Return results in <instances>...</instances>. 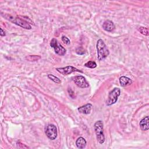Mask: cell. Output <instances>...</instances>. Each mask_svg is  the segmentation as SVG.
<instances>
[{
	"instance_id": "1",
	"label": "cell",
	"mask_w": 149,
	"mask_h": 149,
	"mask_svg": "<svg viewBox=\"0 0 149 149\" xmlns=\"http://www.w3.org/2000/svg\"><path fill=\"white\" fill-rule=\"evenodd\" d=\"M97 58L98 61H102L109 54V49L102 39H99L97 42Z\"/></svg>"
},
{
	"instance_id": "2",
	"label": "cell",
	"mask_w": 149,
	"mask_h": 149,
	"mask_svg": "<svg viewBox=\"0 0 149 149\" xmlns=\"http://www.w3.org/2000/svg\"><path fill=\"white\" fill-rule=\"evenodd\" d=\"M94 129L97 141L99 143L103 144L105 141V136L104 134V123L102 121H97L94 125Z\"/></svg>"
},
{
	"instance_id": "3",
	"label": "cell",
	"mask_w": 149,
	"mask_h": 149,
	"mask_svg": "<svg viewBox=\"0 0 149 149\" xmlns=\"http://www.w3.org/2000/svg\"><path fill=\"white\" fill-rule=\"evenodd\" d=\"M3 16L6 19L10 20L14 24H15L22 28H24L25 29H29V30L31 29V26L29 24V23L23 19H21L19 17H13V16H9V15H8V16L5 15Z\"/></svg>"
},
{
	"instance_id": "4",
	"label": "cell",
	"mask_w": 149,
	"mask_h": 149,
	"mask_svg": "<svg viewBox=\"0 0 149 149\" xmlns=\"http://www.w3.org/2000/svg\"><path fill=\"white\" fill-rule=\"evenodd\" d=\"M120 94V90L119 88L115 87L108 94V99L107 101V105L111 106L115 104Z\"/></svg>"
},
{
	"instance_id": "5",
	"label": "cell",
	"mask_w": 149,
	"mask_h": 149,
	"mask_svg": "<svg viewBox=\"0 0 149 149\" xmlns=\"http://www.w3.org/2000/svg\"><path fill=\"white\" fill-rule=\"evenodd\" d=\"M50 45L52 48H53L54 49L55 52L60 55V56H63L66 54V49L61 45L60 44L58 40L56 38H52L51 41L50 42Z\"/></svg>"
},
{
	"instance_id": "6",
	"label": "cell",
	"mask_w": 149,
	"mask_h": 149,
	"mask_svg": "<svg viewBox=\"0 0 149 149\" xmlns=\"http://www.w3.org/2000/svg\"><path fill=\"white\" fill-rule=\"evenodd\" d=\"M45 133L50 140H55L58 135L56 127L53 124L48 125L45 128Z\"/></svg>"
},
{
	"instance_id": "7",
	"label": "cell",
	"mask_w": 149,
	"mask_h": 149,
	"mask_svg": "<svg viewBox=\"0 0 149 149\" xmlns=\"http://www.w3.org/2000/svg\"><path fill=\"white\" fill-rule=\"evenodd\" d=\"M73 80L77 86L80 88H87L89 87V84L83 76H76L73 77Z\"/></svg>"
},
{
	"instance_id": "8",
	"label": "cell",
	"mask_w": 149,
	"mask_h": 149,
	"mask_svg": "<svg viewBox=\"0 0 149 149\" xmlns=\"http://www.w3.org/2000/svg\"><path fill=\"white\" fill-rule=\"evenodd\" d=\"M56 70L59 73H60L61 74H63L64 76L68 75L74 72H79L83 73V72L81 70H79L77 68H76L73 66H65L63 68H56Z\"/></svg>"
},
{
	"instance_id": "9",
	"label": "cell",
	"mask_w": 149,
	"mask_h": 149,
	"mask_svg": "<svg viewBox=\"0 0 149 149\" xmlns=\"http://www.w3.org/2000/svg\"><path fill=\"white\" fill-rule=\"evenodd\" d=\"M102 28L104 30L111 32L115 29V24L111 20H107L103 23Z\"/></svg>"
},
{
	"instance_id": "10",
	"label": "cell",
	"mask_w": 149,
	"mask_h": 149,
	"mask_svg": "<svg viewBox=\"0 0 149 149\" xmlns=\"http://www.w3.org/2000/svg\"><path fill=\"white\" fill-rule=\"evenodd\" d=\"M91 108H92V105L91 104L88 103V104H87L84 105H83V106H81V107H79L77 108V110L81 113L87 115V114H89L90 113Z\"/></svg>"
},
{
	"instance_id": "11",
	"label": "cell",
	"mask_w": 149,
	"mask_h": 149,
	"mask_svg": "<svg viewBox=\"0 0 149 149\" xmlns=\"http://www.w3.org/2000/svg\"><path fill=\"white\" fill-rule=\"evenodd\" d=\"M148 120H149L148 116H147L140 120V122L139 123V125H140V128L142 130L146 131V130H148V129H149Z\"/></svg>"
},
{
	"instance_id": "12",
	"label": "cell",
	"mask_w": 149,
	"mask_h": 149,
	"mask_svg": "<svg viewBox=\"0 0 149 149\" xmlns=\"http://www.w3.org/2000/svg\"><path fill=\"white\" fill-rule=\"evenodd\" d=\"M119 83L121 87H124L130 85L132 83V80L126 76H121L119 78Z\"/></svg>"
},
{
	"instance_id": "13",
	"label": "cell",
	"mask_w": 149,
	"mask_h": 149,
	"mask_svg": "<svg viewBox=\"0 0 149 149\" xmlns=\"http://www.w3.org/2000/svg\"><path fill=\"white\" fill-rule=\"evenodd\" d=\"M86 144H87L86 140H85V139H84L82 137H79L76 141V145L77 147L79 149L84 148L86 146Z\"/></svg>"
},
{
	"instance_id": "14",
	"label": "cell",
	"mask_w": 149,
	"mask_h": 149,
	"mask_svg": "<svg viewBox=\"0 0 149 149\" xmlns=\"http://www.w3.org/2000/svg\"><path fill=\"white\" fill-rule=\"evenodd\" d=\"M48 77L50 80H51L52 81H53L54 83H55L59 84V83H61V80H60L58 77H56L55 76H54V75L52 74H48Z\"/></svg>"
},
{
	"instance_id": "15",
	"label": "cell",
	"mask_w": 149,
	"mask_h": 149,
	"mask_svg": "<svg viewBox=\"0 0 149 149\" xmlns=\"http://www.w3.org/2000/svg\"><path fill=\"white\" fill-rule=\"evenodd\" d=\"M41 58L39 55H29L26 57V59L29 61H37Z\"/></svg>"
},
{
	"instance_id": "16",
	"label": "cell",
	"mask_w": 149,
	"mask_h": 149,
	"mask_svg": "<svg viewBox=\"0 0 149 149\" xmlns=\"http://www.w3.org/2000/svg\"><path fill=\"white\" fill-rule=\"evenodd\" d=\"M84 66L88 68H91V69H94L97 67V63L94 61H88L85 64Z\"/></svg>"
},
{
	"instance_id": "17",
	"label": "cell",
	"mask_w": 149,
	"mask_h": 149,
	"mask_svg": "<svg viewBox=\"0 0 149 149\" xmlns=\"http://www.w3.org/2000/svg\"><path fill=\"white\" fill-rule=\"evenodd\" d=\"M137 30H139V31H140V33H141L142 34H143L144 36L148 35V30L146 27L140 26L139 28H137Z\"/></svg>"
},
{
	"instance_id": "18",
	"label": "cell",
	"mask_w": 149,
	"mask_h": 149,
	"mask_svg": "<svg viewBox=\"0 0 149 149\" xmlns=\"http://www.w3.org/2000/svg\"><path fill=\"white\" fill-rule=\"evenodd\" d=\"M76 53L78 54V55H83L85 54V50L81 48V47H79L76 49Z\"/></svg>"
},
{
	"instance_id": "19",
	"label": "cell",
	"mask_w": 149,
	"mask_h": 149,
	"mask_svg": "<svg viewBox=\"0 0 149 149\" xmlns=\"http://www.w3.org/2000/svg\"><path fill=\"white\" fill-rule=\"evenodd\" d=\"M68 93H69V96L71 97V98H76V94H75V93H74V92L70 88H69L68 89Z\"/></svg>"
},
{
	"instance_id": "20",
	"label": "cell",
	"mask_w": 149,
	"mask_h": 149,
	"mask_svg": "<svg viewBox=\"0 0 149 149\" xmlns=\"http://www.w3.org/2000/svg\"><path fill=\"white\" fill-rule=\"evenodd\" d=\"M62 41L63 42V43H65V44H67V45H69V44H70V40L67 37H66V36H63L62 37Z\"/></svg>"
},
{
	"instance_id": "21",
	"label": "cell",
	"mask_w": 149,
	"mask_h": 149,
	"mask_svg": "<svg viewBox=\"0 0 149 149\" xmlns=\"http://www.w3.org/2000/svg\"><path fill=\"white\" fill-rule=\"evenodd\" d=\"M17 147L19 148H29V147L25 146L24 144L22 143L20 141H17Z\"/></svg>"
},
{
	"instance_id": "22",
	"label": "cell",
	"mask_w": 149,
	"mask_h": 149,
	"mask_svg": "<svg viewBox=\"0 0 149 149\" xmlns=\"http://www.w3.org/2000/svg\"><path fill=\"white\" fill-rule=\"evenodd\" d=\"M0 35H1V37H4V36H5V35H6L5 31L3 30L2 28H1V33H0Z\"/></svg>"
}]
</instances>
